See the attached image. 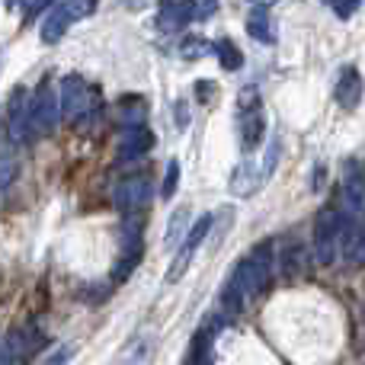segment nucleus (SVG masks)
<instances>
[{"label": "nucleus", "mask_w": 365, "mask_h": 365, "mask_svg": "<svg viewBox=\"0 0 365 365\" xmlns=\"http://www.w3.org/2000/svg\"><path fill=\"white\" fill-rule=\"evenodd\" d=\"M272 276H276V257H272V244L263 240L231 269L225 289H221V311L227 317H237L247 304L269 292Z\"/></svg>", "instance_id": "1"}, {"label": "nucleus", "mask_w": 365, "mask_h": 365, "mask_svg": "<svg viewBox=\"0 0 365 365\" xmlns=\"http://www.w3.org/2000/svg\"><path fill=\"white\" fill-rule=\"evenodd\" d=\"M61 93V119L64 122H83L100 109V90L93 87L90 81H83L81 74H68L58 87Z\"/></svg>", "instance_id": "2"}, {"label": "nucleus", "mask_w": 365, "mask_h": 365, "mask_svg": "<svg viewBox=\"0 0 365 365\" xmlns=\"http://www.w3.org/2000/svg\"><path fill=\"white\" fill-rule=\"evenodd\" d=\"M343 253V212L340 205H324L314 218V259L321 266L336 263Z\"/></svg>", "instance_id": "3"}, {"label": "nucleus", "mask_w": 365, "mask_h": 365, "mask_svg": "<svg viewBox=\"0 0 365 365\" xmlns=\"http://www.w3.org/2000/svg\"><path fill=\"white\" fill-rule=\"evenodd\" d=\"M61 122V93L51 87L48 81H42L36 87V93L29 96V132L32 141L48 138Z\"/></svg>", "instance_id": "4"}, {"label": "nucleus", "mask_w": 365, "mask_h": 365, "mask_svg": "<svg viewBox=\"0 0 365 365\" xmlns=\"http://www.w3.org/2000/svg\"><path fill=\"white\" fill-rule=\"evenodd\" d=\"M237 128H240V145H244V151H253V148L263 141L266 115H263V103H259L257 87H244V93H240V100H237Z\"/></svg>", "instance_id": "5"}, {"label": "nucleus", "mask_w": 365, "mask_h": 365, "mask_svg": "<svg viewBox=\"0 0 365 365\" xmlns=\"http://www.w3.org/2000/svg\"><path fill=\"white\" fill-rule=\"evenodd\" d=\"M212 215H202L199 221H195L192 227H189V234H186V240L177 247V259L170 263V269H167V282H180L182 279V272L189 269V263H192V257H195V250L202 247V240L208 237V231H212Z\"/></svg>", "instance_id": "6"}, {"label": "nucleus", "mask_w": 365, "mask_h": 365, "mask_svg": "<svg viewBox=\"0 0 365 365\" xmlns=\"http://www.w3.org/2000/svg\"><path fill=\"white\" fill-rule=\"evenodd\" d=\"M151 195H154L151 177H145V173H135V177L119 180L113 199H115V208H119V212L135 215V212H141V208L151 202Z\"/></svg>", "instance_id": "7"}, {"label": "nucleus", "mask_w": 365, "mask_h": 365, "mask_svg": "<svg viewBox=\"0 0 365 365\" xmlns=\"http://www.w3.org/2000/svg\"><path fill=\"white\" fill-rule=\"evenodd\" d=\"M42 346V336L36 327H16L4 336V349H0V365H26L32 353Z\"/></svg>", "instance_id": "8"}, {"label": "nucleus", "mask_w": 365, "mask_h": 365, "mask_svg": "<svg viewBox=\"0 0 365 365\" xmlns=\"http://www.w3.org/2000/svg\"><path fill=\"white\" fill-rule=\"evenodd\" d=\"M343 212V253L349 266H365V212Z\"/></svg>", "instance_id": "9"}, {"label": "nucleus", "mask_w": 365, "mask_h": 365, "mask_svg": "<svg viewBox=\"0 0 365 365\" xmlns=\"http://www.w3.org/2000/svg\"><path fill=\"white\" fill-rule=\"evenodd\" d=\"M6 141H10V145L32 141V132H29V100H26L23 90H13L10 106H6Z\"/></svg>", "instance_id": "10"}, {"label": "nucleus", "mask_w": 365, "mask_h": 365, "mask_svg": "<svg viewBox=\"0 0 365 365\" xmlns=\"http://www.w3.org/2000/svg\"><path fill=\"white\" fill-rule=\"evenodd\" d=\"M195 19L192 0H160L158 4V26L164 32H182Z\"/></svg>", "instance_id": "11"}, {"label": "nucleus", "mask_w": 365, "mask_h": 365, "mask_svg": "<svg viewBox=\"0 0 365 365\" xmlns=\"http://www.w3.org/2000/svg\"><path fill=\"white\" fill-rule=\"evenodd\" d=\"M334 100L340 109H356L362 103V74L359 68H353V64H346V68H340V74H336V87H334Z\"/></svg>", "instance_id": "12"}, {"label": "nucleus", "mask_w": 365, "mask_h": 365, "mask_svg": "<svg viewBox=\"0 0 365 365\" xmlns=\"http://www.w3.org/2000/svg\"><path fill=\"white\" fill-rule=\"evenodd\" d=\"M154 148V132L148 125L138 128H122L119 135V158L122 160H138Z\"/></svg>", "instance_id": "13"}, {"label": "nucleus", "mask_w": 365, "mask_h": 365, "mask_svg": "<svg viewBox=\"0 0 365 365\" xmlns=\"http://www.w3.org/2000/svg\"><path fill=\"white\" fill-rule=\"evenodd\" d=\"M71 23H74V19H71V13L64 10L61 0H58V4H51V10L45 13V19H42V42L45 45L61 42V36L68 32Z\"/></svg>", "instance_id": "14"}, {"label": "nucleus", "mask_w": 365, "mask_h": 365, "mask_svg": "<svg viewBox=\"0 0 365 365\" xmlns=\"http://www.w3.org/2000/svg\"><path fill=\"white\" fill-rule=\"evenodd\" d=\"M247 32H250L257 42H263V45H272V42H276V32H272V19H269V13H266L263 6H257V10L247 16Z\"/></svg>", "instance_id": "15"}, {"label": "nucleus", "mask_w": 365, "mask_h": 365, "mask_svg": "<svg viewBox=\"0 0 365 365\" xmlns=\"http://www.w3.org/2000/svg\"><path fill=\"white\" fill-rule=\"evenodd\" d=\"M145 115H148V106L141 96H125V100H119V122L125 128L145 125Z\"/></svg>", "instance_id": "16"}, {"label": "nucleus", "mask_w": 365, "mask_h": 365, "mask_svg": "<svg viewBox=\"0 0 365 365\" xmlns=\"http://www.w3.org/2000/svg\"><path fill=\"white\" fill-rule=\"evenodd\" d=\"M215 55H218V61H221V68L225 71H240L244 68V55H240V48L231 42V38L215 42Z\"/></svg>", "instance_id": "17"}, {"label": "nucleus", "mask_w": 365, "mask_h": 365, "mask_svg": "<svg viewBox=\"0 0 365 365\" xmlns=\"http://www.w3.org/2000/svg\"><path fill=\"white\" fill-rule=\"evenodd\" d=\"M186 218H189V212H186V208H180V212L177 215H173V218H170V227H167V237H164V244L167 247H173V244H182V240H186Z\"/></svg>", "instance_id": "18"}, {"label": "nucleus", "mask_w": 365, "mask_h": 365, "mask_svg": "<svg viewBox=\"0 0 365 365\" xmlns=\"http://www.w3.org/2000/svg\"><path fill=\"white\" fill-rule=\"evenodd\" d=\"M208 51H215V45H212V42H205V38H199V36H189L186 42H182L180 55L186 58V61H195V58L208 55Z\"/></svg>", "instance_id": "19"}, {"label": "nucleus", "mask_w": 365, "mask_h": 365, "mask_svg": "<svg viewBox=\"0 0 365 365\" xmlns=\"http://www.w3.org/2000/svg\"><path fill=\"white\" fill-rule=\"evenodd\" d=\"M64 4V10L71 13V19H87V16H93L96 13V6H100V0H61Z\"/></svg>", "instance_id": "20"}, {"label": "nucleus", "mask_w": 365, "mask_h": 365, "mask_svg": "<svg viewBox=\"0 0 365 365\" xmlns=\"http://www.w3.org/2000/svg\"><path fill=\"white\" fill-rule=\"evenodd\" d=\"M177 186H180V160H170V164H167L164 186H160V195H164V199H173Z\"/></svg>", "instance_id": "21"}, {"label": "nucleus", "mask_w": 365, "mask_h": 365, "mask_svg": "<svg viewBox=\"0 0 365 365\" xmlns=\"http://www.w3.org/2000/svg\"><path fill=\"white\" fill-rule=\"evenodd\" d=\"M13 173H16V164H13V148H10V141H6V148H4V167H0V182H4V189L13 182Z\"/></svg>", "instance_id": "22"}, {"label": "nucleus", "mask_w": 365, "mask_h": 365, "mask_svg": "<svg viewBox=\"0 0 365 365\" xmlns=\"http://www.w3.org/2000/svg\"><path fill=\"white\" fill-rule=\"evenodd\" d=\"M330 6L336 10V16H340V19H349L362 6V0H330Z\"/></svg>", "instance_id": "23"}, {"label": "nucleus", "mask_w": 365, "mask_h": 365, "mask_svg": "<svg viewBox=\"0 0 365 365\" xmlns=\"http://www.w3.org/2000/svg\"><path fill=\"white\" fill-rule=\"evenodd\" d=\"M19 6H23L26 16H38V13H48L51 10V0H19Z\"/></svg>", "instance_id": "24"}, {"label": "nucleus", "mask_w": 365, "mask_h": 365, "mask_svg": "<svg viewBox=\"0 0 365 365\" xmlns=\"http://www.w3.org/2000/svg\"><path fill=\"white\" fill-rule=\"evenodd\" d=\"M71 356H74V346H58L55 356H51V359H45V365H64Z\"/></svg>", "instance_id": "25"}, {"label": "nucleus", "mask_w": 365, "mask_h": 365, "mask_svg": "<svg viewBox=\"0 0 365 365\" xmlns=\"http://www.w3.org/2000/svg\"><path fill=\"white\" fill-rule=\"evenodd\" d=\"M215 6H218V0H199L195 4V19H208L215 13Z\"/></svg>", "instance_id": "26"}, {"label": "nucleus", "mask_w": 365, "mask_h": 365, "mask_svg": "<svg viewBox=\"0 0 365 365\" xmlns=\"http://www.w3.org/2000/svg\"><path fill=\"white\" fill-rule=\"evenodd\" d=\"M195 96H199V100H205V103H212L215 83H212V81H199V83H195Z\"/></svg>", "instance_id": "27"}, {"label": "nucleus", "mask_w": 365, "mask_h": 365, "mask_svg": "<svg viewBox=\"0 0 365 365\" xmlns=\"http://www.w3.org/2000/svg\"><path fill=\"white\" fill-rule=\"evenodd\" d=\"M250 4H257V6H269V4H276V0H250Z\"/></svg>", "instance_id": "28"}, {"label": "nucleus", "mask_w": 365, "mask_h": 365, "mask_svg": "<svg viewBox=\"0 0 365 365\" xmlns=\"http://www.w3.org/2000/svg\"><path fill=\"white\" fill-rule=\"evenodd\" d=\"M186 365H195V362H189V359H186Z\"/></svg>", "instance_id": "29"}, {"label": "nucleus", "mask_w": 365, "mask_h": 365, "mask_svg": "<svg viewBox=\"0 0 365 365\" xmlns=\"http://www.w3.org/2000/svg\"><path fill=\"white\" fill-rule=\"evenodd\" d=\"M324 4H330V0H324Z\"/></svg>", "instance_id": "30"}, {"label": "nucleus", "mask_w": 365, "mask_h": 365, "mask_svg": "<svg viewBox=\"0 0 365 365\" xmlns=\"http://www.w3.org/2000/svg\"><path fill=\"white\" fill-rule=\"evenodd\" d=\"M6 4H13V0H6Z\"/></svg>", "instance_id": "31"}]
</instances>
